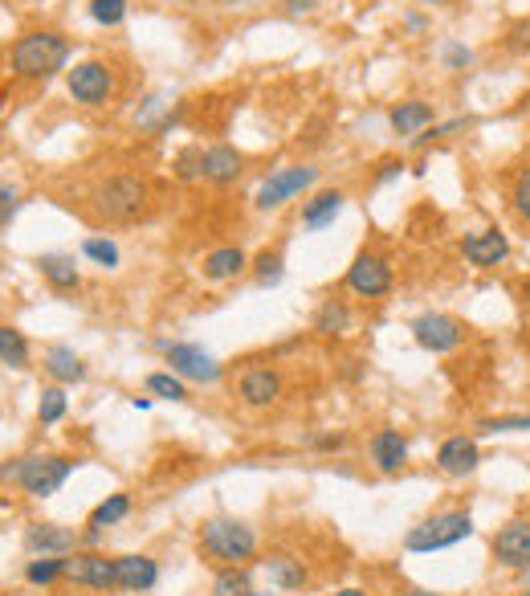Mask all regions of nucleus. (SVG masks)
<instances>
[{"label":"nucleus","mask_w":530,"mask_h":596,"mask_svg":"<svg viewBox=\"0 0 530 596\" xmlns=\"http://www.w3.org/2000/svg\"><path fill=\"white\" fill-rule=\"evenodd\" d=\"M172 172H176V180H184V184H192V180H204V148H201V143L184 148V152L172 160Z\"/></svg>","instance_id":"33"},{"label":"nucleus","mask_w":530,"mask_h":596,"mask_svg":"<svg viewBox=\"0 0 530 596\" xmlns=\"http://www.w3.org/2000/svg\"><path fill=\"white\" fill-rule=\"evenodd\" d=\"M417 4H429V9H453L457 0H417Z\"/></svg>","instance_id":"47"},{"label":"nucleus","mask_w":530,"mask_h":596,"mask_svg":"<svg viewBox=\"0 0 530 596\" xmlns=\"http://www.w3.org/2000/svg\"><path fill=\"white\" fill-rule=\"evenodd\" d=\"M9 65H13L17 78L45 82V78L62 74L65 65H70V41H65V33H58V29H33V33L13 41Z\"/></svg>","instance_id":"1"},{"label":"nucleus","mask_w":530,"mask_h":596,"mask_svg":"<svg viewBox=\"0 0 530 596\" xmlns=\"http://www.w3.org/2000/svg\"><path fill=\"white\" fill-rule=\"evenodd\" d=\"M65 90L70 99L82 102V107H106L114 94V70L99 58H86V62H74L65 70Z\"/></svg>","instance_id":"8"},{"label":"nucleus","mask_w":530,"mask_h":596,"mask_svg":"<svg viewBox=\"0 0 530 596\" xmlns=\"http://www.w3.org/2000/svg\"><path fill=\"white\" fill-rule=\"evenodd\" d=\"M152 204V189L143 176H131V172H119V176H106L94 189V213L111 225H131L140 221Z\"/></svg>","instance_id":"3"},{"label":"nucleus","mask_w":530,"mask_h":596,"mask_svg":"<svg viewBox=\"0 0 530 596\" xmlns=\"http://www.w3.org/2000/svg\"><path fill=\"white\" fill-rule=\"evenodd\" d=\"M315 9H318V0H286V13H294V17L315 13Z\"/></svg>","instance_id":"45"},{"label":"nucleus","mask_w":530,"mask_h":596,"mask_svg":"<svg viewBox=\"0 0 530 596\" xmlns=\"http://www.w3.org/2000/svg\"><path fill=\"white\" fill-rule=\"evenodd\" d=\"M330 596H367L364 588H339V593H330Z\"/></svg>","instance_id":"50"},{"label":"nucleus","mask_w":530,"mask_h":596,"mask_svg":"<svg viewBox=\"0 0 530 596\" xmlns=\"http://www.w3.org/2000/svg\"><path fill=\"white\" fill-rule=\"evenodd\" d=\"M26 547L33 556H70L78 552V532L62 523H33L26 532Z\"/></svg>","instance_id":"17"},{"label":"nucleus","mask_w":530,"mask_h":596,"mask_svg":"<svg viewBox=\"0 0 530 596\" xmlns=\"http://www.w3.org/2000/svg\"><path fill=\"white\" fill-rule=\"evenodd\" d=\"M147 393L164 396V401H188V384L180 381L176 372H152L147 376Z\"/></svg>","instance_id":"35"},{"label":"nucleus","mask_w":530,"mask_h":596,"mask_svg":"<svg viewBox=\"0 0 530 596\" xmlns=\"http://www.w3.org/2000/svg\"><path fill=\"white\" fill-rule=\"evenodd\" d=\"M530 430V413H518V417H486L478 421V433H527Z\"/></svg>","instance_id":"39"},{"label":"nucleus","mask_w":530,"mask_h":596,"mask_svg":"<svg viewBox=\"0 0 530 596\" xmlns=\"http://www.w3.org/2000/svg\"><path fill=\"white\" fill-rule=\"evenodd\" d=\"M65 408H70V401H65L62 384L41 388V401H38V421H41V425H58V421L65 417Z\"/></svg>","instance_id":"32"},{"label":"nucleus","mask_w":530,"mask_h":596,"mask_svg":"<svg viewBox=\"0 0 530 596\" xmlns=\"http://www.w3.org/2000/svg\"><path fill=\"white\" fill-rule=\"evenodd\" d=\"M343 286L359 299H388L391 286H396V270L391 262L379 250H364V254H355V262L347 266L343 274Z\"/></svg>","instance_id":"7"},{"label":"nucleus","mask_w":530,"mask_h":596,"mask_svg":"<svg viewBox=\"0 0 530 596\" xmlns=\"http://www.w3.org/2000/svg\"><path fill=\"white\" fill-rule=\"evenodd\" d=\"M478 466H481L478 437L453 433V437H445L441 449H437V469H441L445 478H469V474H473Z\"/></svg>","instance_id":"15"},{"label":"nucleus","mask_w":530,"mask_h":596,"mask_svg":"<svg viewBox=\"0 0 530 596\" xmlns=\"http://www.w3.org/2000/svg\"><path fill=\"white\" fill-rule=\"evenodd\" d=\"M126 515H131V495H111V498H102L99 507L90 511L86 527L102 532V527H114V523H123Z\"/></svg>","instance_id":"27"},{"label":"nucleus","mask_w":530,"mask_h":596,"mask_svg":"<svg viewBox=\"0 0 530 596\" xmlns=\"http://www.w3.org/2000/svg\"><path fill=\"white\" fill-rule=\"evenodd\" d=\"M0 364H9V368H29V340H26V331L0 327Z\"/></svg>","instance_id":"28"},{"label":"nucleus","mask_w":530,"mask_h":596,"mask_svg":"<svg viewBox=\"0 0 530 596\" xmlns=\"http://www.w3.org/2000/svg\"><path fill=\"white\" fill-rule=\"evenodd\" d=\"M469 535H473V515H469V511H461V507L437 511L429 519H420L417 527H408L405 552H412V556H432V552L466 544Z\"/></svg>","instance_id":"5"},{"label":"nucleus","mask_w":530,"mask_h":596,"mask_svg":"<svg viewBox=\"0 0 530 596\" xmlns=\"http://www.w3.org/2000/svg\"><path fill=\"white\" fill-rule=\"evenodd\" d=\"M367 457L379 474H400L408 466V442L400 430H376L367 442Z\"/></svg>","instance_id":"16"},{"label":"nucleus","mask_w":530,"mask_h":596,"mask_svg":"<svg viewBox=\"0 0 530 596\" xmlns=\"http://www.w3.org/2000/svg\"><path fill=\"white\" fill-rule=\"evenodd\" d=\"M45 372H50L58 384H82L86 381V364L78 360L74 347H65V343H53V347H45Z\"/></svg>","instance_id":"25"},{"label":"nucleus","mask_w":530,"mask_h":596,"mask_svg":"<svg viewBox=\"0 0 530 596\" xmlns=\"http://www.w3.org/2000/svg\"><path fill=\"white\" fill-rule=\"evenodd\" d=\"M164 355H167V372H176L180 381L216 384L225 376L221 360L213 352H204L201 343H164Z\"/></svg>","instance_id":"10"},{"label":"nucleus","mask_w":530,"mask_h":596,"mask_svg":"<svg viewBox=\"0 0 530 596\" xmlns=\"http://www.w3.org/2000/svg\"><path fill=\"white\" fill-rule=\"evenodd\" d=\"M245 172V155L233 148V143H213L204 148V180L208 184H237V176Z\"/></svg>","instance_id":"19"},{"label":"nucleus","mask_w":530,"mask_h":596,"mask_svg":"<svg viewBox=\"0 0 530 596\" xmlns=\"http://www.w3.org/2000/svg\"><path fill=\"white\" fill-rule=\"evenodd\" d=\"M253 279H257V286H278V282L286 279V257H282V250H265V254H257V262H253Z\"/></svg>","instance_id":"30"},{"label":"nucleus","mask_w":530,"mask_h":596,"mask_svg":"<svg viewBox=\"0 0 530 596\" xmlns=\"http://www.w3.org/2000/svg\"><path fill=\"white\" fill-rule=\"evenodd\" d=\"M388 123H391L396 135L417 140L420 131H429L432 123H437V111H432V102H425V99H405L388 111Z\"/></svg>","instance_id":"18"},{"label":"nucleus","mask_w":530,"mask_h":596,"mask_svg":"<svg viewBox=\"0 0 530 596\" xmlns=\"http://www.w3.org/2000/svg\"><path fill=\"white\" fill-rule=\"evenodd\" d=\"M265 572H269V584L278 588V593H298V588H306V568H303V559H294L286 556V552H274V556H265L262 559Z\"/></svg>","instance_id":"23"},{"label":"nucleus","mask_w":530,"mask_h":596,"mask_svg":"<svg viewBox=\"0 0 530 596\" xmlns=\"http://www.w3.org/2000/svg\"><path fill=\"white\" fill-rule=\"evenodd\" d=\"M26 580L29 584H53V580H65V556H33L26 568Z\"/></svg>","instance_id":"31"},{"label":"nucleus","mask_w":530,"mask_h":596,"mask_svg":"<svg viewBox=\"0 0 530 596\" xmlns=\"http://www.w3.org/2000/svg\"><path fill=\"white\" fill-rule=\"evenodd\" d=\"M201 556L216 568H241L245 559L257 556V532L249 523L228 519V515H216V519H204L201 527Z\"/></svg>","instance_id":"2"},{"label":"nucleus","mask_w":530,"mask_h":596,"mask_svg":"<svg viewBox=\"0 0 530 596\" xmlns=\"http://www.w3.org/2000/svg\"><path fill=\"white\" fill-rule=\"evenodd\" d=\"M82 544H86V547H99V544H102V532H94V527H86V532H82Z\"/></svg>","instance_id":"46"},{"label":"nucleus","mask_w":530,"mask_h":596,"mask_svg":"<svg viewBox=\"0 0 530 596\" xmlns=\"http://www.w3.org/2000/svg\"><path fill=\"white\" fill-rule=\"evenodd\" d=\"M441 65L445 70H469L473 65V50L461 46V41H445L441 46Z\"/></svg>","instance_id":"40"},{"label":"nucleus","mask_w":530,"mask_h":596,"mask_svg":"<svg viewBox=\"0 0 530 596\" xmlns=\"http://www.w3.org/2000/svg\"><path fill=\"white\" fill-rule=\"evenodd\" d=\"M318 184V168L315 164H282L274 168L269 176L257 184L253 192V204L262 209V213H274L282 204H291L294 196H303L306 189H315Z\"/></svg>","instance_id":"6"},{"label":"nucleus","mask_w":530,"mask_h":596,"mask_svg":"<svg viewBox=\"0 0 530 596\" xmlns=\"http://www.w3.org/2000/svg\"><path fill=\"white\" fill-rule=\"evenodd\" d=\"M249 596H269V593H257V588H253V593Z\"/></svg>","instance_id":"54"},{"label":"nucleus","mask_w":530,"mask_h":596,"mask_svg":"<svg viewBox=\"0 0 530 596\" xmlns=\"http://www.w3.org/2000/svg\"><path fill=\"white\" fill-rule=\"evenodd\" d=\"M522 596H530V568H522Z\"/></svg>","instance_id":"51"},{"label":"nucleus","mask_w":530,"mask_h":596,"mask_svg":"<svg viewBox=\"0 0 530 596\" xmlns=\"http://www.w3.org/2000/svg\"><path fill=\"white\" fill-rule=\"evenodd\" d=\"M400 172H405V164H400V160H384V164H379V172H376V180H379V184H388V180L400 176Z\"/></svg>","instance_id":"44"},{"label":"nucleus","mask_w":530,"mask_h":596,"mask_svg":"<svg viewBox=\"0 0 530 596\" xmlns=\"http://www.w3.org/2000/svg\"><path fill=\"white\" fill-rule=\"evenodd\" d=\"M343 445H347V433H323V437H315V449H323V454L343 449Z\"/></svg>","instance_id":"43"},{"label":"nucleus","mask_w":530,"mask_h":596,"mask_svg":"<svg viewBox=\"0 0 530 596\" xmlns=\"http://www.w3.org/2000/svg\"><path fill=\"white\" fill-rule=\"evenodd\" d=\"M249 593H253V580L245 564H241V568H216L213 593L208 596H249Z\"/></svg>","instance_id":"29"},{"label":"nucleus","mask_w":530,"mask_h":596,"mask_svg":"<svg viewBox=\"0 0 530 596\" xmlns=\"http://www.w3.org/2000/svg\"><path fill=\"white\" fill-rule=\"evenodd\" d=\"M510 209H514V216L522 225H530V164L518 168L514 184H510Z\"/></svg>","instance_id":"37"},{"label":"nucleus","mask_w":530,"mask_h":596,"mask_svg":"<svg viewBox=\"0 0 530 596\" xmlns=\"http://www.w3.org/2000/svg\"><path fill=\"white\" fill-rule=\"evenodd\" d=\"M126 0H90V21L94 26H106V29H114V26H123L126 21Z\"/></svg>","instance_id":"36"},{"label":"nucleus","mask_w":530,"mask_h":596,"mask_svg":"<svg viewBox=\"0 0 530 596\" xmlns=\"http://www.w3.org/2000/svg\"><path fill=\"white\" fill-rule=\"evenodd\" d=\"M114 576L123 593H152L160 584V564L152 556H119L114 559Z\"/></svg>","instance_id":"20"},{"label":"nucleus","mask_w":530,"mask_h":596,"mask_svg":"<svg viewBox=\"0 0 530 596\" xmlns=\"http://www.w3.org/2000/svg\"><path fill=\"white\" fill-rule=\"evenodd\" d=\"M245 270H249V254H245L241 245H216L201 262V274L208 282H233V279H241Z\"/></svg>","instance_id":"21"},{"label":"nucleus","mask_w":530,"mask_h":596,"mask_svg":"<svg viewBox=\"0 0 530 596\" xmlns=\"http://www.w3.org/2000/svg\"><path fill=\"white\" fill-rule=\"evenodd\" d=\"M17 209H21V192H17V184H9V180H0V229L13 225Z\"/></svg>","instance_id":"41"},{"label":"nucleus","mask_w":530,"mask_h":596,"mask_svg":"<svg viewBox=\"0 0 530 596\" xmlns=\"http://www.w3.org/2000/svg\"><path fill=\"white\" fill-rule=\"evenodd\" d=\"M82 254L102 270H119V262H123V254H119V245H114L111 238H86V242H82Z\"/></svg>","instance_id":"34"},{"label":"nucleus","mask_w":530,"mask_h":596,"mask_svg":"<svg viewBox=\"0 0 530 596\" xmlns=\"http://www.w3.org/2000/svg\"><path fill=\"white\" fill-rule=\"evenodd\" d=\"M315 331L323 340H343L351 331V306L343 299H323V306L315 311Z\"/></svg>","instance_id":"26"},{"label":"nucleus","mask_w":530,"mask_h":596,"mask_svg":"<svg viewBox=\"0 0 530 596\" xmlns=\"http://www.w3.org/2000/svg\"><path fill=\"white\" fill-rule=\"evenodd\" d=\"M74 474V457L65 454H29L17 457L13 466H0V483L13 478L29 498H50L65 486V478Z\"/></svg>","instance_id":"4"},{"label":"nucleus","mask_w":530,"mask_h":596,"mask_svg":"<svg viewBox=\"0 0 530 596\" xmlns=\"http://www.w3.org/2000/svg\"><path fill=\"white\" fill-rule=\"evenodd\" d=\"M490 552L493 559L510 572H522L530 568V519H510L502 523L490 539Z\"/></svg>","instance_id":"12"},{"label":"nucleus","mask_w":530,"mask_h":596,"mask_svg":"<svg viewBox=\"0 0 530 596\" xmlns=\"http://www.w3.org/2000/svg\"><path fill=\"white\" fill-rule=\"evenodd\" d=\"M466 323L453 315H445V311H425V315L412 319V340H417V347H425V352L432 355H449L457 352L461 343H466Z\"/></svg>","instance_id":"9"},{"label":"nucleus","mask_w":530,"mask_h":596,"mask_svg":"<svg viewBox=\"0 0 530 596\" xmlns=\"http://www.w3.org/2000/svg\"><path fill=\"white\" fill-rule=\"evenodd\" d=\"M510 46H514L518 53H530V21H522V26L510 29Z\"/></svg>","instance_id":"42"},{"label":"nucleus","mask_w":530,"mask_h":596,"mask_svg":"<svg viewBox=\"0 0 530 596\" xmlns=\"http://www.w3.org/2000/svg\"><path fill=\"white\" fill-rule=\"evenodd\" d=\"M282 393H286V381H282L278 368H245L237 381V396L245 408H269L278 405Z\"/></svg>","instance_id":"14"},{"label":"nucleus","mask_w":530,"mask_h":596,"mask_svg":"<svg viewBox=\"0 0 530 596\" xmlns=\"http://www.w3.org/2000/svg\"><path fill=\"white\" fill-rule=\"evenodd\" d=\"M473 128V119H449V123H432L429 131H420L417 140H412V148H425V143H441V140H453V135H461V131Z\"/></svg>","instance_id":"38"},{"label":"nucleus","mask_w":530,"mask_h":596,"mask_svg":"<svg viewBox=\"0 0 530 596\" xmlns=\"http://www.w3.org/2000/svg\"><path fill=\"white\" fill-rule=\"evenodd\" d=\"M405 596H441V593H425V588H412V593H405Z\"/></svg>","instance_id":"52"},{"label":"nucleus","mask_w":530,"mask_h":596,"mask_svg":"<svg viewBox=\"0 0 530 596\" xmlns=\"http://www.w3.org/2000/svg\"><path fill=\"white\" fill-rule=\"evenodd\" d=\"M65 580L82 584V588H94V593L119 588L114 559L102 556V552H70V556H65Z\"/></svg>","instance_id":"11"},{"label":"nucleus","mask_w":530,"mask_h":596,"mask_svg":"<svg viewBox=\"0 0 530 596\" xmlns=\"http://www.w3.org/2000/svg\"><path fill=\"white\" fill-rule=\"evenodd\" d=\"M38 270H41V279L50 282L58 294L78 291V286H82V274H78L74 254H41L38 257Z\"/></svg>","instance_id":"24"},{"label":"nucleus","mask_w":530,"mask_h":596,"mask_svg":"<svg viewBox=\"0 0 530 596\" xmlns=\"http://www.w3.org/2000/svg\"><path fill=\"white\" fill-rule=\"evenodd\" d=\"M343 204H347V196H343L339 189L315 192V196L303 204V229H306V233H318V229L335 225V216L343 213Z\"/></svg>","instance_id":"22"},{"label":"nucleus","mask_w":530,"mask_h":596,"mask_svg":"<svg viewBox=\"0 0 530 596\" xmlns=\"http://www.w3.org/2000/svg\"><path fill=\"white\" fill-rule=\"evenodd\" d=\"M131 405L140 408V413H147V408H152V396H135V401H131Z\"/></svg>","instance_id":"49"},{"label":"nucleus","mask_w":530,"mask_h":596,"mask_svg":"<svg viewBox=\"0 0 530 596\" xmlns=\"http://www.w3.org/2000/svg\"><path fill=\"white\" fill-rule=\"evenodd\" d=\"M0 282H4V262H0Z\"/></svg>","instance_id":"53"},{"label":"nucleus","mask_w":530,"mask_h":596,"mask_svg":"<svg viewBox=\"0 0 530 596\" xmlns=\"http://www.w3.org/2000/svg\"><path fill=\"white\" fill-rule=\"evenodd\" d=\"M518 294H522V303L530 306V274H527V279H522V282H518Z\"/></svg>","instance_id":"48"},{"label":"nucleus","mask_w":530,"mask_h":596,"mask_svg":"<svg viewBox=\"0 0 530 596\" xmlns=\"http://www.w3.org/2000/svg\"><path fill=\"white\" fill-rule=\"evenodd\" d=\"M461 257H466L473 270H498L506 257H510V238H506L498 225L478 229V233L461 238Z\"/></svg>","instance_id":"13"}]
</instances>
